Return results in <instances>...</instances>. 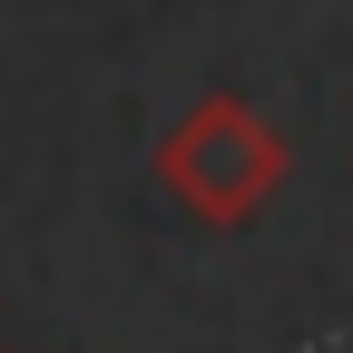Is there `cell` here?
<instances>
[{
    "mask_svg": "<svg viewBox=\"0 0 353 353\" xmlns=\"http://www.w3.org/2000/svg\"><path fill=\"white\" fill-rule=\"evenodd\" d=\"M275 138H265V118H245L236 99H216L196 108V128H176V148H167V187L176 196H196V216H245L265 187H275Z\"/></svg>",
    "mask_w": 353,
    "mask_h": 353,
    "instance_id": "1",
    "label": "cell"
}]
</instances>
